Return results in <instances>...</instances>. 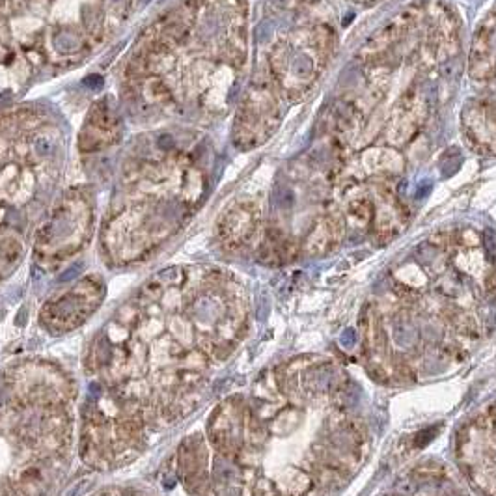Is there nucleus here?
Here are the masks:
<instances>
[{
    "mask_svg": "<svg viewBox=\"0 0 496 496\" xmlns=\"http://www.w3.org/2000/svg\"><path fill=\"white\" fill-rule=\"evenodd\" d=\"M336 49L334 28L313 21L293 30L271 51L269 73L282 97L299 101L317 82Z\"/></svg>",
    "mask_w": 496,
    "mask_h": 496,
    "instance_id": "f257e3e1",
    "label": "nucleus"
},
{
    "mask_svg": "<svg viewBox=\"0 0 496 496\" xmlns=\"http://www.w3.org/2000/svg\"><path fill=\"white\" fill-rule=\"evenodd\" d=\"M282 122L280 92L272 78H258L248 86L234 123V142L241 150L258 148L271 138Z\"/></svg>",
    "mask_w": 496,
    "mask_h": 496,
    "instance_id": "f03ea898",
    "label": "nucleus"
},
{
    "mask_svg": "<svg viewBox=\"0 0 496 496\" xmlns=\"http://www.w3.org/2000/svg\"><path fill=\"white\" fill-rule=\"evenodd\" d=\"M423 30V6H411L379 32H375L360 49L358 58L371 67H384L392 60L401 58L405 52L414 58L420 47Z\"/></svg>",
    "mask_w": 496,
    "mask_h": 496,
    "instance_id": "7ed1b4c3",
    "label": "nucleus"
},
{
    "mask_svg": "<svg viewBox=\"0 0 496 496\" xmlns=\"http://www.w3.org/2000/svg\"><path fill=\"white\" fill-rule=\"evenodd\" d=\"M459 51L461 39L455 13L439 0L427 2L423 6L421 41L414 58L423 67H437L457 56Z\"/></svg>",
    "mask_w": 496,
    "mask_h": 496,
    "instance_id": "20e7f679",
    "label": "nucleus"
},
{
    "mask_svg": "<svg viewBox=\"0 0 496 496\" xmlns=\"http://www.w3.org/2000/svg\"><path fill=\"white\" fill-rule=\"evenodd\" d=\"M405 170V157L401 151L390 148V146H369L365 150L356 151L355 155H349L341 160L336 172L338 183H343L349 187L390 179L401 176Z\"/></svg>",
    "mask_w": 496,
    "mask_h": 496,
    "instance_id": "39448f33",
    "label": "nucleus"
},
{
    "mask_svg": "<svg viewBox=\"0 0 496 496\" xmlns=\"http://www.w3.org/2000/svg\"><path fill=\"white\" fill-rule=\"evenodd\" d=\"M427 116L429 104L425 95L418 86H412L392 106V112L383 127V144L401 151L420 134Z\"/></svg>",
    "mask_w": 496,
    "mask_h": 496,
    "instance_id": "423d86ee",
    "label": "nucleus"
},
{
    "mask_svg": "<svg viewBox=\"0 0 496 496\" xmlns=\"http://www.w3.org/2000/svg\"><path fill=\"white\" fill-rule=\"evenodd\" d=\"M461 123L467 140L481 153L496 157V101L474 99L463 108Z\"/></svg>",
    "mask_w": 496,
    "mask_h": 496,
    "instance_id": "0eeeda50",
    "label": "nucleus"
},
{
    "mask_svg": "<svg viewBox=\"0 0 496 496\" xmlns=\"http://www.w3.org/2000/svg\"><path fill=\"white\" fill-rule=\"evenodd\" d=\"M496 13H491L485 17L483 23H479L476 30V36L472 39L470 56H468V73L476 80H491L496 71Z\"/></svg>",
    "mask_w": 496,
    "mask_h": 496,
    "instance_id": "6e6552de",
    "label": "nucleus"
},
{
    "mask_svg": "<svg viewBox=\"0 0 496 496\" xmlns=\"http://www.w3.org/2000/svg\"><path fill=\"white\" fill-rule=\"evenodd\" d=\"M341 230H343L341 216L338 213H330L319 222V226H315V232L312 234V244L317 248V244L336 243L341 235Z\"/></svg>",
    "mask_w": 496,
    "mask_h": 496,
    "instance_id": "1a4fd4ad",
    "label": "nucleus"
},
{
    "mask_svg": "<svg viewBox=\"0 0 496 496\" xmlns=\"http://www.w3.org/2000/svg\"><path fill=\"white\" fill-rule=\"evenodd\" d=\"M355 2H369V0H355Z\"/></svg>",
    "mask_w": 496,
    "mask_h": 496,
    "instance_id": "9d476101",
    "label": "nucleus"
}]
</instances>
